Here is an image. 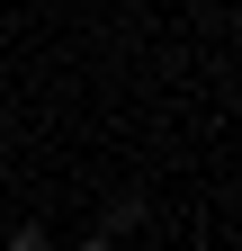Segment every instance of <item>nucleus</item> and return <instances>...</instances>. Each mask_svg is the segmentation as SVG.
<instances>
[{
  "instance_id": "3",
  "label": "nucleus",
  "mask_w": 242,
  "mask_h": 251,
  "mask_svg": "<svg viewBox=\"0 0 242 251\" xmlns=\"http://www.w3.org/2000/svg\"><path fill=\"white\" fill-rule=\"evenodd\" d=\"M81 251H117V242H108V233H90V242H81Z\"/></svg>"
},
{
  "instance_id": "2",
  "label": "nucleus",
  "mask_w": 242,
  "mask_h": 251,
  "mask_svg": "<svg viewBox=\"0 0 242 251\" xmlns=\"http://www.w3.org/2000/svg\"><path fill=\"white\" fill-rule=\"evenodd\" d=\"M9 251H45V225H18V233H9Z\"/></svg>"
},
{
  "instance_id": "1",
  "label": "nucleus",
  "mask_w": 242,
  "mask_h": 251,
  "mask_svg": "<svg viewBox=\"0 0 242 251\" xmlns=\"http://www.w3.org/2000/svg\"><path fill=\"white\" fill-rule=\"evenodd\" d=\"M135 225H144V198H117V206H108V242H117V233H135Z\"/></svg>"
}]
</instances>
